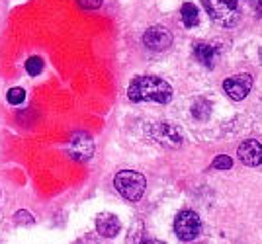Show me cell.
<instances>
[{"instance_id":"cell-1","label":"cell","mask_w":262,"mask_h":244,"mask_svg":"<svg viewBox=\"0 0 262 244\" xmlns=\"http://www.w3.org/2000/svg\"><path fill=\"white\" fill-rule=\"evenodd\" d=\"M127 98L131 102H157V104H166L172 98V88L170 84L159 77H137L131 80L127 88Z\"/></svg>"},{"instance_id":"cell-17","label":"cell","mask_w":262,"mask_h":244,"mask_svg":"<svg viewBox=\"0 0 262 244\" xmlns=\"http://www.w3.org/2000/svg\"><path fill=\"white\" fill-rule=\"evenodd\" d=\"M14 221L18 223V225H32L33 223V217L28 213V211H18L16 215H14Z\"/></svg>"},{"instance_id":"cell-21","label":"cell","mask_w":262,"mask_h":244,"mask_svg":"<svg viewBox=\"0 0 262 244\" xmlns=\"http://www.w3.org/2000/svg\"><path fill=\"white\" fill-rule=\"evenodd\" d=\"M77 244H96V240H94L92 236H84V238H80Z\"/></svg>"},{"instance_id":"cell-19","label":"cell","mask_w":262,"mask_h":244,"mask_svg":"<svg viewBox=\"0 0 262 244\" xmlns=\"http://www.w3.org/2000/svg\"><path fill=\"white\" fill-rule=\"evenodd\" d=\"M78 6L84 8V10H96L102 6V0H77Z\"/></svg>"},{"instance_id":"cell-2","label":"cell","mask_w":262,"mask_h":244,"mask_svg":"<svg viewBox=\"0 0 262 244\" xmlns=\"http://www.w3.org/2000/svg\"><path fill=\"white\" fill-rule=\"evenodd\" d=\"M208 16L223 28H233L241 20L239 0H202Z\"/></svg>"},{"instance_id":"cell-9","label":"cell","mask_w":262,"mask_h":244,"mask_svg":"<svg viewBox=\"0 0 262 244\" xmlns=\"http://www.w3.org/2000/svg\"><path fill=\"white\" fill-rule=\"evenodd\" d=\"M237 155H239L241 162H243L245 166H251V168L260 166L262 164V144L258 143V141H254V139H247V141L241 143Z\"/></svg>"},{"instance_id":"cell-6","label":"cell","mask_w":262,"mask_h":244,"mask_svg":"<svg viewBox=\"0 0 262 244\" xmlns=\"http://www.w3.org/2000/svg\"><path fill=\"white\" fill-rule=\"evenodd\" d=\"M251 88H252V77L247 75V72H243V75H233V77L223 80V90H225V94L235 102L247 98Z\"/></svg>"},{"instance_id":"cell-5","label":"cell","mask_w":262,"mask_h":244,"mask_svg":"<svg viewBox=\"0 0 262 244\" xmlns=\"http://www.w3.org/2000/svg\"><path fill=\"white\" fill-rule=\"evenodd\" d=\"M67 153L73 160H78V162H86L92 158L94 155V141L92 137L84 131H77L73 133L71 141L67 144Z\"/></svg>"},{"instance_id":"cell-14","label":"cell","mask_w":262,"mask_h":244,"mask_svg":"<svg viewBox=\"0 0 262 244\" xmlns=\"http://www.w3.org/2000/svg\"><path fill=\"white\" fill-rule=\"evenodd\" d=\"M26 70H28V75L37 77V75L43 70V59L37 55H32L28 61H26Z\"/></svg>"},{"instance_id":"cell-16","label":"cell","mask_w":262,"mask_h":244,"mask_svg":"<svg viewBox=\"0 0 262 244\" xmlns=\"http://www.w3.org/2000/svg\"><path fill=\"white\" fill-rule=\"evenodd\" d=\"M211 166L215 168V170H229L233 166V160L227 155H219L213 158V164Z\"/></svg>"},{"instance_id":"cell-20","label":"cell","mask_w":262,"mask_h":244,"mask_svg":"<svg viewBox=\"0 0 262 244\" xmlns=\"http://www.w3.org/2000/svg\"><path fill=\"white\" fill-rule=\"evenodd\" d=\"M247 2L254 8V12H256L258 16H262V0H247Z\"/></svg>"},{"instance_id":"cell-4","label":"cell","mask_w":262,"mask_h":244,"mask_svg":"<svg viewBox=\"0 0 262 244\" xmlns=\"http://www.w3.org/2000/svg\"><path fill=\"white\" fill-rule=\"evenodd\" d=\"M200 231H202V221H200V217H198L196 211L184 209V211H180V213L176 215L174 233H176V236H178L180 240L190 242V240L198 238Z\"/></svg>"},{"instance_id":"cell-18","label":"cell","mask_w":262,"mask_h":244,"mask_svg":"<svg viewBox=\"0 0 262 244\" xmlns=\"http://www.w3.org/2000/svg\"><path fill=\"white\" fill-rule=\"evenodd\" d=\"M141 234H143V227L137 223L135 231H129V244H141L143 242Z\"/></svg>"},{"instance_id":"cell-11","label":"cell","mask_w":262,"mask_h":244,"mask_svg":"<svg viewBox=\"0 0 262 244\" xmlns=\"http://www.w3.org/2000/svg\"><path fill=\"white\" fill-rule=\"evenodd\" d=\"M194 57L200 65H204L206 68H213L217 63V51L208 43H198L194 45Z\"/></svg>"},{"instance_id":"cell-15","label":"cell","mask_w":262,"mask_h":244,"mask_svg":"<svg viewBox=\"0 0 262 244\" xmlns=\"http://www.w3.org/2000/svg\"><path fill=\"white\" fill-rule=\"evenodd\" d=\"M24 98H26V92H24V88H10L8 90V94H6V100L10 102L12 106H18V104H22Z\"/></svg>"},{"instance_id":"cell-3","label":"cell","mask_w":262,"mask_h":244,"mask_svg":"<svg viewBox=\"0 0 262 244\" xmlns=\"http://www.w3.org/2000/svg\"><path fill=\"white\" fill-rule=\"evenodd\" d=\"M114 186L125 200L139 201L145 193V188H147V180L143 174L135 172V170H121L114 178Z\"/></svg>"},{"instance_id":"cell-13","label":"cell","mask_w":262,"mask_h":244,"mask_svg":"<svg viewBox=\"0 0 262 244\" xmlns=\"http://www.w3.org/2000/svg\"><path fill=\"white\" fill-rule=\"evenodd\" d=\"M180 16H182V22H184L186 28H194L198 23V8L192 2H184V4H182Z\"/></svg>"},{"instance_id":"cell-10","label":"cell","mask_w":262,"mask_h":244,"mask_svg":"<svg viewBox=\"0 0 262 244\" xmlns=\"http://www.w3.org/2000/svg\"><path fill=\"white\" fill-rule=\"evenodd\" d=\"M120 229L121 223L114 213H100L98 217H96V231H98L100 236L114 238V236H118Z\"/></svg>"},{"instance_id":"cell-7","label":"cell","mask_w":262,"mask_h":244,"mask_svg":"<svg viewBox=\"0 0 262 244\" xmlns=\"http://www.w3.org/2000/svg\"><path fill=\"white\" fill-rule=\"evenodd\" d=\"M143 43L151 51H164L172 45V34L163 26H153L143 34Z\"/></svg>"},{"instance_id":"cell-22","label":"cell","mask_w":262,"mask_h":244,"mask_svg":"<svg viewBox=\"0 0 262 244\" xmlns=\"http://www.w3.org/2000/svg\"><path fill=\"white\" fill-rule=\"evenodd\" d=\"M141 244H164V242H161V240H153V238H149V240H143Z\"/></svg>"},{"instance_id":"cell-12","label":"cell","mask_w":262,"mask_h":244,"mask_svg":"<svg viewBox=\"0 0 262 244\" xmlns=\"http://www.w3.org/2000/svg\"><path fill=\"white\" fill-rule=\"evenodd\" d=\"M192 115L196 117L198 121H206L209 115H211V104L204 98H198L192 106Z\"/></svg>"},{"instance_id":"cell-8","label":"cell","mask_w":262,"mask_h":244,"mask_svg":"<svg viewBox=\"0 0 262 244\" xmlns=\"http://www.w3.org/2000/svg\"><path fill=\"white\" fill-rule=\"evenodd\" d=\"M151 135H153V139L157 143L164 144L168 149H176V147L182 144V133H180V129L174 127V125H170V123H157V125H153Z\"/></svg>"}]
</instances>
